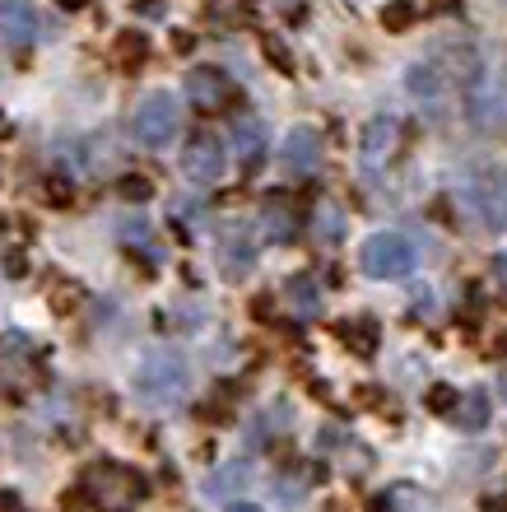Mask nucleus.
Masks as SVG:
<instances>
[{
  "mask_svg": "<svg viewBox=\"0 0 507 512\" xmlns=\"http://www.w3.org/2000/svg\"><path fill=\"white\" fill-rule=\"evenodd\" d=\"M187 391H191V368L177 350H149L140 359V368H135V396L145 405L163 410V405L187 401Z\"/></svg>",
  "mask_w": 507,
  "mask_h": 512,
  "instance_id": "1",
  "label": "nucleus"
},
{
  "mask_svg": "<svg viewBox=\"0 0 507 512\" xmlns=\"http://www.w3.org/2000/svg\"><path fill=\"white\" fill-rule=\"evenodd\" d=\"M359 266L368 280H405L414 266H419V247L405 238V233L387 229V233H373L359 252Z\"/></svg>",
  "mask_w": 507,
  "mask_h": 512,
  "instance_id": "2",
  "label": "nucleus"
},
{
  "mask_svg": "<svg viewBox=\"0 0 507 512\" xmlns=\"http://www.w3.org/2000/svg\"><path fill=\"white\" fill-rule=\"evenodd\" d=\"M177 131H182V103H177L168 89L140 98V108H135V117H131V135L140 140V145L163 149V145H173L177 140Z\"/></svg>",
  "mask_w": 507,
  "mask_h": 512,
  "instance_id": "3",
  "label": "nucleus"
},
{
  "mask_svg": "<svg viewBox=\"0 0 507 512\" xmlns=\"http://www.w3.org/2000/svg\"><path fill=\"white\" fill-rule=\"evenodd\" d=\"M470 108V122L480 126L484 135H494V140H507V61L503 66H484L480 84H475V94L466 98Z\"/></svg>",
  "mask_w": 507,
  "mask_h": 512,
  "instance_id": "4",
  "label": "nucleus"
},
{
  "mask_svg": "<svg viewBox=\"0 0 507 512\" xmlns=\"http://www.w3.org/2000/svg\"><path fill=\"white\" fill-rule=\"evenodd\" d=\"M84 485H89V499L103 512H131L135 503L145 499V480L135 471H126V466H94L84 475Z\"/></svg>",
  "mask_w": 507,
  "mask_h": 512,
  "instance_id": "5",
  "label": "nucleus"
},
{
  "mask_svg": "<svg viewBox=\"0 0 507 512\" xmlns=\"http://www.w3.org/2000/svg\"><path fill=\"white\" fill-rule=\"evenodd\" d=\"M470 201H475V215L489 229L507 233V168H498V163L475 168L470 173Z\"/></svg>",
  "mask_w": 507,
  "mask_h": 512,
  "instance_id": "6",
  "label": "nucleus"
},
{
  "mask_svg": "<svg viewBox=\"0 0 507 512\" xmlns=\"http://www.w3.org/2000/svg\"><path fill=\"white\" fill-rule=\"evenodd\" d=\"M401 117H387V112H377L363 122V135H359V159L368 173H382L391 168V159L401 154Z\"/></svg>",
  "mask_w": 507,
  "mask_h": 512,
  "instance_id": "7",
  "label": "nucleus"
},
{
  "mask_svg": "<svg viewBox=\"0 0 507 512\" xmlns=\"http://www.w3.org/2000/svg\"><path fill=\"white\" fill-rule=\"evenodd\" d=\"M182 173H187V182H196V187H214V182L228 173V154H224V145H219V135H210V131L191 135L187 154H182Z\"/></svg>",
  "mask_w": 507,
  "mask_h": 512,
  "instance_id": "8",
  "label": "nucleus"
},
{
  "mask_svg": "<svg viewBox=\"0 0 507 512\" xmlns=\"http://www.w3.org/2000/svg\"><path fill=\"white\" fill-rule=\"evenodd\" d=\"M214 256H219L224 280H242V275L256 266V233H252V224H224V229H219V247H214Z\"/></svg>",
  "mask_w": 507,
  "mask_h": 512,
  "instance_id": "9",
  "label": "nucleus"
},
{
  "mask_svg": "<svg viewBox=\"0 0 507 512\" xmlns=\"http://www.w3.org/2000/svg\"><path fill=\"white\" fill-rule=\"evenodd\" d=\"M321 131H312V126H294V131L284 135V145H280V163H284V173H294V177H312L321 168Z\"/></svg>",
  "mask_w": 507,
  "mask_h": 512,
  "instance_id": "10",
  "label": "nucleus"
},
{
  "mask_svg": "<svg viewBox=\"0 0 507 512\" xmlns=\"http://www.w3.org/2000/svg\"><path fill=\"white\" fill-rule=\"evenodd\" d=\"M233 154H238V168L242 173H256L270 154V135H266V122L261 117H233Z\"/></svg>",
  "mask_w": 507,
  "mask_h": 512,
  "instance_id": "11",
  "label": "nucleus"
},
{
  "mask_svg": "<svg viewBox=\"0 0 507 512\" xmlns=\"http://www.w3.org/2000/svg\"><path fill=\"white\" fill-rule=\"evenodd\" d=\"M187 98L201 112H219L233 103V80H228L219 66H196L187 75Z\"/></svg>",
  "mask_w": 507,
  "mask_h": 512,
  "instance_id": "12",
  "label": "nucleus"
},
{
  "mask_svg": "<svg viewBox=\"0 0 507 512\" xmlns=\"http://www.w3.org/2000/svg\"><path fill=\"white\" fill-rule=\"evenodd\" d=\"M38 33L42 19L28 0H0V38L14 42V47H28V42H38Z\"/></svg>",
  "mask_w": 507,
  "mask_h": 512,
  "instance_id": "13",
  "label": "nucleus"
},
{
  "mask_svg": "<svg viewBox=\"0 0 507 512\" xmlns=\"http://www.w3.org/2000/svg\"><path fill=\"white\" fill-rule=\"evenodd\" d=\"M261 224H266V238H275V243H294V238H298V215H294V205L284 201V196L266 201Z\"/></svg>",
  "mask_w": 507,
  "mask_h": 512,
  "instance_id": "14",
  "label": "nucleus"
},
{
  "mask_svg": "<svg viewBox=\"0 0 507 512\" xmlns=\"http://www.w3.org/2000/svg\"><path fill=\"white\" fill-rule=\"evenodd\" d=\"M284 298H289V308L298 317H317L321 312V289L312 284V275H294V280L284 284Z\"/></svg>",
  "mask_w": 507,
  "mask_h": 512,
  "instance_id": "15",
  "label": "nucleus"
},
{
  "mask_svg": "<svg viewBox=\"0 0 507 512\" xmlns=\"http://www.w3.org/2000/svg\"><path fill=\"white\" fill-rule=\"evenodd\" d=\"M452 419H456V424H461L466 433H480L484 424H489V396H484V391H466V396L456 401Z\"/></svg>",
  "mask_w": 507,
  "mask_h": 512,
  "instance_id": "16",
  "label": "nucleus"
},
{
  "mask_svg": "<svg viewBox=\"0 0 507 512\" xmlns=\"http://www.w3.org/2000/svg\"><path fill=\"white\" fill-rule=\"evenodd\" d=\"M247 480H252V461H228L224 471H214L210 480H205V494H210V499H224V494L242 489Z\"/></svg>",
  "mask_w": 507,
  "mask_h": 512,
  "instance_id": "17",
  "label": "nucleus"
},
{
  "mask_svg": "<svg viewBox=\"0 0 507 512\" xmlns=\"http://www.w3.org/2000/svg\"><path fill=\"white\" fill-rule=\"evenodd\" d=\"M414 19H419V5H414V0H391L387 10H382V28H391V33H405Z\"/></svg>",
  "mask_w": 507,
  "mask_h": 512,
  "instance_id": "18",
  "label": "nucleus"
},
{
  "mask_svg": "<svg viewBox=\"0 0 507 512\" xmlns=\"http://www.w3.org/2000/svg\"><path fill=\"white\" fill-rule=\"evenodd\" d=\"M335 331L345 336V345L354 340V350H359L363 359H368V354L377 350V345H373V340H377V326H373V322H359V326H349V322H345V326H335Z\"/></svg>",
  "mask_w": 507,
  "mask_h": 512,
  "instance_id": "19",
  "label": "nucleus"
},
{
  "mask_svg": "<svg viewBox=\"0 0 507 512\" xmlns=\"http://www.w3.org/2000/svg\"><path fill=\"white\" fill-rule=\"evenodd\" d=\"M456 401H461V391L447 387V382H433V387H428V396H424V405L433 410V415H452Z\"/></svg>",
  "mask_w": 507,
  "mask_h": 512,
  "instance_id": "20",
  "label": "nucleus"
},
{
  "mask_svg": "<svg viewBox=\"0 0 507 512\" xmlns=\"http://www.w3.org/2000/svg\"><path fill=\"white\" fill-rule=\"evenodd\" d=\"M117 191H121V196H126V201H135V205H140V201H149V196H154V182H149L145 173H126V177H121V182H117Z\"/></svg>",
  "mask_w": 507,
  "mask_h": 512,
  "instance_id": "21",
  "label": "nucleus"
},
{
  "mask_svg": "<svg viewBox=\"0 0 507 512\" xmlns=\"http://www.w3.org/2000/svg\"><path fill=\"white\" fill-rule=\"evenodd\" d=\"M145 38H140V33H126V38H121V47H117V56L121 61H126V66H140V61H145Z\"/></svg>",
  "mask_w": 507,
  "mask_h": 512,
  "instance_id": "22",
  "label": "nucleus"
},
{
  "mask_svg": "<svg viewBox=\"0 0 507 512\" xmlns=\"http://www.w3.org/2000/svg\"><path fill=\"white\" fill-rule=\"evenodd\" d=\"M391 503H396V512H424V503L410 494V485H396V494H391Z\"/></svg>",
  "mask_w": 507,
  "mask_h": 512,
  "instance_id": "23",
  "label": "nucleus"
},
{
  "mask_svg": "<svg viewBox=\"0 0 507 512\" xmlns=\"http://www.w3.org/2000/svg\"><path fill=\"white\" fill-rule=\"evenodd\" d=\"M47 196H52L56 205H66L70 201V187H66V182H47Z\"/></svg>",
  "mask_w": 507,
  "mask_h": 512,
  "instance_id": "24",
  "label": "nucleus"
},
{
  "mask_svg": "<svg viewBox=\"0 0 507 512\" xmlns=\"http://www.w3.org/2000/svg\"><path fill=\"white\" fill-rule=\"evenodd\" d=\"M489 266H494V280H498V284H503V289H507V252H498L494 261H489Z\"/></svg>",
  "mask_w": 507,
  "mask_h": 512,
  "instance_id": "25",
  "label": "nucleus"
},
{
  "mask_svg": "<svg viewBox=\"0 0 507 512\" xmlns=\"http://www.w3.org/2000/svg\"><path fill=\"white\" fill-rule=\"evenodd\" d=\"M266 52H270V61H280V66H284V70H294V61H289V52H284L280 42H270Z\"/></svg>",
  "mask_w": 507,
  "mask_h": 512,
  "instance_id": "26",
  "label": "nucleus"
},
{
  "mask_svg": "<svg viewBox=\"0 0 507 512\" xmlns=\"http://www.w3.org/2000/svg\"><path fill=\"white\" fill-rule=\"evenodd\" d=\"M135 10L140 14H163V0H135Z\"/></svg>",
  "mask_w": 507,
  "mask_h": 512,
  "instance_id": "27",
  "label": "nucleus"
},
{
  "mask_svg": "<svg viewBox=\"0 0 507 512\" xmlns=\"http://www.w3.org/2000/svg\"><path fill=\"white\" fill-rule=\"evenodd\" d=\"M484 512H507V494H498V499H484Z\"/></svg>",
  "mask_w": 507,
  "mask_h": 512,
  "instance_id": "28",
  "label": "nucleus"
},
{
  "mask_svg": "<svg viewBox=\"0 0 507 512\" xmlns=\"http://www.w3.org/2000/svg\"><path fill=\"white\" fill-rule=\"evenodd\" d=\"M228 512H266V508H256V503H233Z\"/></svg>",
  "mask_w": 507,
  "mask_h": 512,
  "instance_id": "29",
  "label": "nucleus"
},
{
  "mask_svg": "<svg viewBox=\"0 0 507 512\" xmlns=\"http://www.w3.org/2000/svg\"><path fill=\"white\" fill-rule=\"evenodd\" d=\"M498 396H503V401H507V368H503V373H498Z\"/></svg>",
  "mask_w": 507,
  "mask_h": 512,
  "instance_id": "30",
  "label": "nucleus"
},
{
  "mask_svg": "<svg viewBox=\"0 0 507 512\" xmlns=\"http://www.w3.org/2000/svg\"><path fill=\"white\" fill-rule=\"evenodd\" d=\"M56 5H61V10H80L84 0H56Z\"/></svg>",
  "mask_w": 507,
  "mask_h": 512,
  "instance_id": "31",
  "label": "nucleus"
},
{
  "mask_svg": "<svg viewBox=\"0 0 507 512\" xmlns=\"http://www.w3.org/2000/svg\"><path fill=\"white\" fill-rule=\"evenodd\" d=\"M5 131H10V126H5V117H0V135H5Z\"/></svg>",
  "mask_w": 507,
  "mask_h": 512,
  "instance_id": "32",
  "label": "nucleus"
}]
</instances>
